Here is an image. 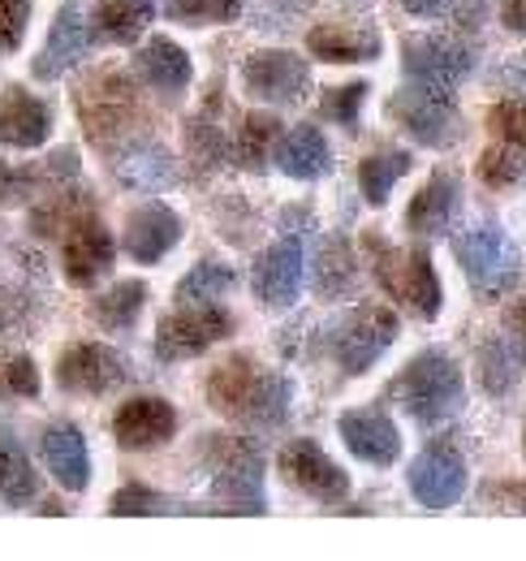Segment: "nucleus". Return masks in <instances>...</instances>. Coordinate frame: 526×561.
I'll list each match as a JSON object with an SVG mask.
<instances>
[{
    "instance_id": "nucleus-1",
    "label": "nucleus",
    "mask_w": 526,
    "mask_h": 561,
    "mask_svg": "<svg viewBox=\"0 0 526 561\" xmlns=\"http://www.w3.org/2000/svg\"><path fill=\"white\" fill-rule=\"evenodd\" d=\"M207 402L225 420L251 427H281L294 407V385L281 371H267L255 354H229L207 376Z\"/></svg>"
},
{
    "instance_id": "nucleus-2",
    "label": "nucleus",
    "mask_w": 526,
    "mask_h": 561,
    "mask_svg": "<svg viewBox=\"0 0 526 561\" xmlns=\"http://www.w3.org/2000/svg\"><path fill=\"white\" fill-rule=\"evenodd\" d=\"M389 398L419 427H427V432L445 427L449 420H458L466 407V380H461L458 358L441 346L414 354L389 385Z\"/></svg>"
},
{
    "instance_id": "nucleus-3",
    "label": "nucleus",
    "mask_w": 526,
    "mask_h": 561,
    "mask_svg": "<svg viewBox=\"0 0 526 561\" xmlns=\"http://www.w3.org/2000/svg\"><path fill=\"white\" fill-rule=\"evenodd\" d=\"M363 255L371 264V277L380 280V289L401 302L414 320H436L445 307V285L436 277V264L423 247H393L380 229L363 233Z\"/></svg>"
},
{
    "instance_id": "nucleus-4",
    "label": "nucleus",
    "mask_w": 526,
    "mask_h": 561,
    "mask_svg": "<svg viewBox=\"0 0 526 561\" xmlns=\"http://www.w3.org/2000/svg\"><path fill=\"white\" fill-rule=\"evenodd\" d=\"M73 108H78V122L87 130V139L95 147H117L122 139H130L134 130L142 126V95L134 87L130 73L122 70H95L73 95Z\"/></svg>"
},
{
    "instance_id": "nucleus-5",
    "label": "nucleus",
    "mask_w": 526,
    "mask_h": 561,
    "mask_svg": "<svg viewBox=\"0 0 526 561\" xmlns=\"http://www.w3.org/2000/svg\"><path fill=\"white\" fill-rule=\"evenodd\" d=\"M198 454L211 462V492L220 514H267L263 492V449L247 436H203Z\"/></svg>"
},
{
    "instance_id": "nucleus-6",
    "label": "nucleus",
    "mask_w": 526,
    "mask_h": 561,
    "mask_svg": "<svg viewBox=\"0 0 526 561\" xmlns=\"http://www.w3.org/2000/svg\"><path fill=\"white\" fill-rule=\"evenodd\" d=\"M454 260H458L466 285L474 289V298H483V302L505 298L514 289L518 273H523L518 247L510 242V233L496 220L461 229L458 238H454Z\"/></svg>"
},
{
    "instance_id": "nucleus-7",
    "label": "nucleus",
    "mask_w": 526,
    "mask_h": 561,
    "mask_svg": "<svg viewBox=\"0 0 526 561\" xmlns=\"http://www.w3.org/2000/svg\"><path fill=\"white\" fill-rule=\"evenodd\" d=\"M397 333H401V324H397L389 307L363 302V307H354L350 316H341L336 324L324 329V351L345 376H367L389 354Z\"/></svg>"
},
{
    "instance_id": "nucleus-8",
    "label": "nucleus",
    "mask_w": 526,
    "mask_h": 561,
    "mask_svg": "<svg viewBox=\"0 0 526 561\" xmlns=\"http://www.w3.org/2000/svg\"><path fill=\"white\" fill-rule=\"evenodd\" d=\"M389 117L419 142V147H454L461 139V113L454 91H432L419 82H405L389 100Z\"/></svg>"
},
{
    "instance_id": "nucleus-9",
    "label": "nucleus",
    "mask_w": 526,
    "mask_h": 561,
    "mask_svg": "<svg viewBox=\"0 0 526 561\" xmlns=\"http://www.w3.org/2000/svg\"><path fill=\"white\" fill-rule=\"evenodd\" d=\"M233 316L216 302H198V307H182L173 316H164L156 324V358L160 363H186L198 358L203 351H211L216 342L233 337Z\"/></svg>"
},
{
    "instance_id": "nucleus-10",
    "label": "nucleus",
    "mask_w": 526,
    "mask_h": 561,
    "mask_svg": "<svg viewBox=\"0 0 526 561\" xmlns=\"http://www.w3.org/2000/svg\"><path fill=\"white\" fill-rule=\"evenodd\" d=\"M474 70V48L449 35H405L401 39V73L405 82L432 91H458Z\"/></svg>"
},
{
    "instance_id": "nucleus-11",
    "label": "nucleus",
    "mask_w": 526,
    "mask_h": 561,
    "mask_svg": "<svg viewBox=\"0 0 526 561\" xmlns=\"http://www.w3.org/2000/svg\"><path fill=\"white\" fill-rule=\"evenodd\" d=\"M405 484L414 492V501L423 510H449L466 496V484H470V471H466V458L454 440H427L410 471H405Z\"/></svg>"
},
{
    "instance_id": "nucleus-12",
    "label": "nucleus",
    "mask_w": 526,
    "mask_h": 561,
    "mask_svg": "<svg viewBox=\"0 0 526 561\" xmlns=\"http://www.w3.org/2000/svg\"><path fill=\"white\" fill-rule=\"evenodd\" d=\"M130 380V363L113 346L100 342H78L66 346L57 358V385L66 393H82V398H104L113 389H122Z\"/></svg>"
},
{
    "instance_id": "nucleus-13",
    "label": "nucleus",
    "mask_w": 526,
    "mask_h": 561,
    "mask_svg": "<svg viewBox=\"0 0 526 561\" xmlns=\"http://www.w3.org/2000/svg\"><path fill=\"white\" fill-rule=\"evenodd\" d=\"M242 87L263 104H298L311 91V66L298 53L263 48L242 61Z\"/></svg>"
},
{
    "instance_id": "nucleus-14",
    "label": "nucleus",
    "mask_w": 526,
    "mask_h": 561,
    "mask_svg": "<svg viewBox=\"0 0 526 561\" xmlns=\"http://www.w3.org/2000/svg\"><path fill=\"white\" fill-rule=\"evenodd\" d=\"M276 467H281V476H285V484H289V489L307 492L311 501L341 505V501L350 496V476L332 462L316 440H307V436H302V440H289V445L281 449Z\"/></svg>"
},
{
    "instance_id": "nucleus-15",
    "label": "nucleus",
    "mask_w": 526,
    "mask_h": 561,
    "mask_svg": "<svg viewBox=\"0 0 526 561\" xmlns=\"http://www.w3.org/2000/svg\"><path fill=\"white\" fill-rule=\"evenodd\" d=\"M302 277H307V255H302V238L298 233H285L276 238L260 260H255V273H251V289L263 307H294L298 294H302Z\"/></svg>"
},
{
    "instance_id": "nucleus-16",
    "label": "nucleus",
    "mask_w": 526,
    "mask_h": 561,
    "mask_svg": "<svg viewBox=\"0 0 526 561\" xmlns=\"http://www.w3.org/2000/svg\"><path fill=\"white\" fill-rule=\"evenodd\" d=\"M336 436H341V445H345L363 467L385 471V467H393L397 458H401V427H397V423L389 420V411H380V407L345 411V415L336 420Z\"/></svg>"
},
{
    "instance_id": "nucleus-17",
    "label": "nucleus",
    "mask_w": 526,
    "mask_h": 561,
    "mask_svg": "<svg viewBox=\"0 0 526 561\" xmlns=\"http://www.w3.org/2000/svg\"><path fill=\"white\" fill-rule=\"evenodd\" d=\"M113 260H117L113 233H108V225H104L95 211L82 216L78 225H69V233H66V280L69 285L91 289L100 277H108Z\"/></svg>"
},
{
    "instance_id": "nucleus-18",
    "label": "nucleus",
    "mask_w": 526,
    "mask_h": 561,
    "mask_svg": "<svg viewBox=\"0 0 526 561\" xmlns=\"http://www.w3.org/2000/svg\"><path fill=\"white\" fill-rule=\"evenodd\" d=\"M458 208H461V182L458 173H449V169H436L414 195H410V204H405V229L410 233H419V238H441L454 220H458Z\"/></svg>"
},
{
    "instance_id": "nucleus-19",
    "label": "nucleus",
    "mask_w": 526,
    "mask_h": 561,
    "mask_svg": "<svg viewBox=\"0 0 526 561\" xmlns=\"http://www.w3.org/2000/svg\"><path fill=\"white\" fill-rule=\"evenodd\" d=\"M73 178H78V151L73 147H57L44 164H4L0 160V204L18 208V204L35 199L39 191L66 186Z\"/></svg>"
},
{
    "instance_id": "nucleus-20",
    "label": "nucleus",
    "mask_w": 526,
    "mask_h": 561,
    "mask_svg": "<svg viewBox=\"0 0 526 561\" xmlns=\"http://www.w3.org/2000/svg\"><path fill=\"white\" fill-rule=\"evenodd\" d=\"M91 53V31H87V18L78 4H61L57 18H53V31H48V44L44 53L31 61V73L39 82H57L66 70H73L82 57Z\"/></svg>"
},
{
    "instance_id": "nucleus-21",
    "label": "nucleus",
    "mask_w": 526,
    "mask_h": 561,
    "mask_svg": "<svg viewBox=\"0 0 526 561\" xmlns=\"http://www.w3.org/2000/svg\"><path fill=\"white\" fill-rule=\"evenodd\" d=\"M182 242V216L169 204H142L126 216V255L134 264H160Z\"/></svg>"
},
{
    "instance_id": "nucleus-22",
    "label": "nucleus",
    "mask_w": 526,
    "mask_h": 561,
    "mask_svg": "<svg viewBox=\"0 0 526 561\" xmlns=\"http://www.w3.org/2000/svg\"><path fill=\"white\" fill-rule=\"evenodd\" d=\"M134 73L164 100H178L191 78H195V66H191V53L182 44H173L169 35H151L138 53H134Z\"/></svg>"
},
{
    "instance_id": "nucleus-23",
    "label": "nucleus",
    "mask_w": 526,
    "mask_h": 561,
    "mask_svg": "<svg viewBox=\"0 0 526 561\" xmlns=\"http://www.w3.org/2000/svg\"><path fill=\"white\" fill-rule=\"evenodd\" d=\"M173 432H178V411L164 398H130L113 415V436L122 449H156L173 440Z\"/></svg>"
},
{
    "instance_id": "nucleus-24",
    "label": "nucleus",
    "mask_w": 526,
    "mask_h": 561,
    "mask_svg": "<svg viewBox=\"0 0 526 561\" xmlns=\"http://www.w3.org/2000/svg\"><path fill=\"white\" fill-rule=\"evenodd\" d=\"M48 135H53V108L26 87H4L0 91V142L31 151L48 142Z\"/></svg>"
},
{
    "instance_id": "nucleus-25",
    "label": "nucleus",
    "mask_w": 526,
    "mask_h": 561,
    "mask_svg": "<svg viewBox=\"0 0 526 561\" xmlns=\"http://www.w3.org/2000/svg\"><path fill=\"white\" fill-rule=\"evenodd\" d=\"M385 48L380 31H367V26H311L307 31V53L324 66H363V61H376Z\"/></svg>"
},
{
    "instance_id": "nucleus-26",
    "label": "nucleus",
    "mask_w": 526,
    "mask_h": 561,
    "mask_svg": "<svg viewBox=\"0 0 526 561\" xmlns=\"http://www.w3.org/2000/svg\"><path fill=\"white\" fill-rule=\"evenodd\" d=\"M276 164H281V173L294 178V182H320V178H329L332 147H329V139H324V130L311 126V122L285 130L281 142H276Z\"/></svg>"
},
{
    "instance_id": "nucleus-27",
    "label": "nucleus",
    "mask_w": 526,
    "mask_h": 561,
    "mask_svg": "<svg viewBox=\"0 0 526 561\" xmlns=\"http://www.w3.org/2000/svg\"><path fill=\"white\" fill-rule=\"evenodd\" d=\"M39 449H44L48 476L66 492H82L91 484V454H87V440H82V432L73 423H53L44 432Z\"/></svg>"
},
{
    "instance_id": "nucleus-28",
    "label": "nucleus",
    "mask_w": 526,
    "mask_h": 561,
    "mask_svg": "<svg viewBox=\"0 0 526 561\" xmlns=\"http://www.w3.org/2000/svg\"><path fill=\"white\" fill-rule=\"evenodd\" d=\"M117 182L142 191V195H156V191H169L178 182V169H173V156L169 147L151 139H134L130 147H122L117 156Z\"/></svg>"
},
{
    "instance_id": "nucleus-29",
    "label": "nucleus",
    "mask_w": 526,
    "mask_h": 561,
    "mask_svg": "<svg viewBox=\"0 0 526 561\" xmlns=\"http://www.w3.org/2000/svg\"><path fill=\"white\" fill-rule=\"evenodd\" d=\"M311 285L324 302H336L345 294H354L358 285V260H354V247L341 238V233H329L316 251V268H311Z\"/></svg>"
},
{
    "instance_id": "nucleus-30",
    "label": "nucleus",
    "mask_w": 526,
    "mask_h": 561,
    "mask_svg": "<svg viewBox=\"0 0 526 561\" xmlns=\"http://www.w3.org/2000/svg\"><path fill=\"white\" fill-rule=\"evenodd\" d=\"M281 130H285V126H281L272 113H247V117L238 122L233 142H229V156L238 160V169H247V173H263V169L272 164V156H276Z\"/></svg>"
},
{
    "instance_id": "nucleus-31",
    "label": "nucleus",
    "mask_w": 526,
    "mask_h": 561,
    "mask_svg": "<svg viewBox=\"0 0 526 561\" xmlns=\"http://www.w3.org/2000/svg\"><path fill=\"white\" fill-rule=\"evenodd\" d=\"M410 151H401V147H380V151H371V156H363V164H358V191H363V199L371 204V208H385L389 199H393L397 182L410 173Z\"/></svg>"
},
{
    "instance_id": "nucleus-32",
    "label": "nucleus",
    "mask_w": 526,
    "mask_h": 561,
    "mask_svg": "<svg viewBox=\"0 0 526 561\" xmlns=\"http://www.w3.org/2000/svg\"><path fill=\"white\" fill-rule=\"evenodd\" d=\"M142 307H147V280H117L108 294L91 298L87 316L104 333H130L134 324H138V316H142Z\"/></svg>"
},
{
    "instance_id": "nucleus-33",
    "label": "nucleus",
    "mask_w": 526,
    "mask_h": 561,
    "mask_svg": "<svg viewBox=\"0 0 526 561\" xmlns=\"http://www.w3.org/2000/svg\"><path fill=\"white\" fill-rule=\"evenodd\" d=\"M95 211V199H91V191H73V186H53V195L35 208L31 216V229L39 233V238H66L69 225H78L82 216H91Z\"/></svg>"
},
{
    "instance_id": "nucleus-34",
    "label": "nucleus",
    "mask_w": 526,
    "mask_h": 561,
    "mask_svg": "<svg viewBox=\"0 0 526 561\" xmlns=\"http://www.w3.org/2000/svg\"><path fill=\"white\" fill-rule=\"evenodd\" d=\"M156 18V4L151 0H100L95 9V39L104 44H134Z\"/></svg>"
},
{
    "instance_id": "nucleus-35",
    "label": "nucleus",
    "mask_w": 526,
    "mask_h": 561,
    "mask_svg": "<svg viewBox=\"0 0 526 561\" xmlns=\"http://www.w3.org/2000/svg\"><path fill=\"white\" fill-rule=\"evenodd\" d=\"M474 367H479V385H483V393H492V398H510L514 393V385H518V354L510 346V337H488L479 354H474Z\"/></svg>"
},
{
    "instance_id": "nucleus-36",
    "label": "nucleus",
    "mask_w": 526,
    "mask_h": 561,
    "mask_svg": "<svg viewBox=\"0 0 526 561\" xmlns=\"http://www.w3.org/2000/svg\"><path fill=\"white\" fill-rule=\"evenodd\" d=\"M0 496L9 505H31L39 496V480H35V467L26 462L22 445L18 440H0Z\"/></svg>"
},
{
    "instance_id": "nucleus-37",
    "label": "nucleus",
    "mask_w": 526,
    "mask_h": 561,
    "mask_svg": "<svg viewBox=\"0 0 526 561\" xmlns=\"http://www.w3.org/2000/svg\"><path fill=\"white\" fill-rule=\"evenodd\" d=\"M238 285L233 268L220 260H198L186 277L178 280V302H220Z\"/></svg>"
},
{
    "instance_id": "nucleus-38",
    "label": "nucleus",
    "mask_w": 526,
    "mask_h": 561,
    "mask_svg": "<svg viewBox=\"0 0 526 561\" xmlns=\"http://www.w3.org/2000/svg\"><path fill=\"white\" fill-rule=\"evenodd\" d=\"M479 182L492 191H510V186H526V151L510 147V142H492L479 156Z\"/></svg>"
},
{
    "instance_id": "nucleus-39",
    "label": "nucleus",
    "mask_w": 526,
    "mask_h": 561,
    "mask_svg": "<svg viewBox=\"0 0 526 561\" xmlns=\"http://www.w3.org/2000/svg\"><path fill=\"white\" fill-rule=\"evenodd\" d=\"M186 156H191V164H195L198 173H216V169L229 160V139H225V130H220L216 122H207V117H195V122L186 126Z\"/></svg>"
},
{
    "instance_id": "nucleus-40",
    "label": "nucleus",
    "mask_w": 526,
    "mask_h": 561,
    "mask_svg": "<svg viewBox=\"0 0 526 561\" xmlns=\"http://www.w3.org/2000/svg\"><path fill=\"white\" fill-rule=\"evenodd\" d=\"M164 13L182 26H220L242 18V0H164Z\"/></svg>"
},
{
    "instance_id": "nucleus-41",
    "label": "nucleus",
    "mask_w": 526,
    "mask_h": 561,
    "mask_svg": "<svg viewBox=\"0 0 526 561\" xmlns=\"http://www.w3.org/2000/svg\"><path fill=\"white\" fill-rule=\"evenodd\" d=\"M488 130H492V139L496 142H510V147H518L526 151V104L523 100H496L492 108H488Z\"/></svg>"
},
{
    "instance_id": "nucleus-42",
    "label": "nucleus",
    "mask_w": 526,
    "mask_h": 561,
    "mask_svg": "<svg viewBox=\"0 0 526 561\" xmlns=\"http://www.w3.org/2000/svg\"><path fill=\"white\" fill-rule=\"evenodd\" d=\"M363 100H367V82H345V87H332L320 100V113L324 122H336L345 130L358 126V113H363Z\"/></svg>"
},
{
    "instance_id": "nucleus-43",
    "label": "nucleus",
    "mask_w": 526,
    "mask_h": 561,
    "mask_svg": "<svg viewBox=\"0 0 526 561\" xmlns=\"http://www.w3.org/2000/svg\"><path fill=\"white\" fill-rule=\"evenodd\" d=\"M0 398H39V367L26 354H0Z\"/></svg>"
},
{
    "instance_id": "nucleus-44",
    "label": "nucleus",
    "mask_w": 526,
    "mask_h": 561,
    "mask_svg": "<svg viewBox=\"0 0 526 561\" xmlns=\"http://www.w3.org/2000/svg\"><path fill=\"white\" fill-rule=\"evenodd\" d=\"M117 518H134V514H169L173 501L164 492L147 489V484H126V489L113 492V505H108Z\"/></svg>"
},
{
    "instance_id": "nucleus-45",
    "label": "nucleus",
    "mask_w": 526,
    "mask_h": 561,
    "mask_svg": "<svg viewBox=\"0 0 526 561\" xmlns=\"http://www.w3.org/2000/svg\"><path fill=\"white\" fill-rule=\"evenodd\" d=\"M31 320H35V302L22 289H0V337L26 333Z\"/></svg>"
},
{
    "instance_id": "nucleus-46",
    "label": "nucleus",
    "mask_w": 526,
    "mask_h": 561,
    "mask_svg": "<svg viewBox=\"0 0 526 561\" xmlns=\"http://www.w3.org/2000/svg\"><path fill=\"white\" fill-rule=\"evenodd\" d=\"M31 0H0V53H13L26 35Z\"/></svg>"
},
{
    "instance_id": "nucleus-47",
    "label": "nucleus",
    "mask_w": 526,
    "mask_h": 561,
    "mask_svg": "<svg viewBox=\"0 0 526 561\" xmlns=\"http://www.w3.org/2000/svg\"><path fill=\"white\" fill-rule=\"evenodd\" d=\"M505 329H510V346H514V354H518V363L526 367V294L510 302V311H505Z\"/></svg>"
},
{
    "instance_id": "nucleus-48",
    "label": "nucleus",
    "mask_w": 526,
    "mask_h": 561,
    "mask_svg": "<svg viewBox=\"0 0 526 561\" xmlns=\"http://www.w3.org/2000/svg\"><path fill=\"white\" fill-rule=\"evenodd\" d=\"M501 22H505V31L526 35V0H501Z\"/></svg>"
},
{
    "instance_id": "nucleus-49",
    "label": "nucleus",
    "mask_w": 526,
    "mask_h": 561,
    "mask_svg": "<svg viewBox=\"0 0 526 561\" xmlns=\"http://www.w3.org/2000/svg\"><path fill=\"white\" fill-rule=\"evenodd\" d=\"M449 9L458 13L461 26H479V22H483V9H488V0H449Z\"/></svg>"
},
{
    "instance_id": "nucleus-50",
    "label": "nucleus",
    "mask_w": 526,
    "mask_h": 561,
    "mask_svg": "<svg viewBox=\"0 0 526 561\" xmlns=\"http://www.w3.org/2000/svg\"><path fill=\"white\" fill-rule=\"evenodd\" d=\"M405 13H414V18H441L445 9H449V0H397Z\"/></svg>"
},
{
    "instance_id": "nucleus-51",
    "label": "nucleus",
    "mask_w": 526,
    "mask_h": 561,
    "mask_svg": "<svg viewBox=\"0 0 526 561\" xmlns=\"http://www.w3.org/2000/svg\"><path fill=\"white\" fill-rule=\"evenodd\" d=\"M496 78H501V82H514V91H523L526 87V53L523 57H510V66L496 73Z\"/></svg>"
}]
</instances>
